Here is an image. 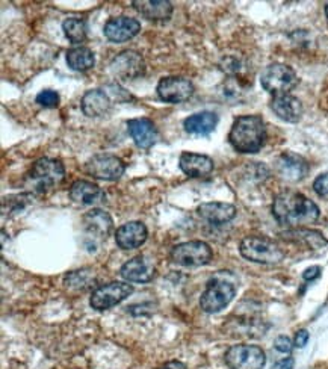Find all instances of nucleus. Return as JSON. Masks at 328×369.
<instances>
[{
  "mask_svg": "<svg viewBox=\"0 0 328 369\" xmlns=\"http://www.w3.org/2000/svg\"><path fill=\"white\" fill-rule=\"evenodd\" d=\"M214 252L203 241H189L179 244L171 250V259L180 266H203L212 261Z\"/></svg>",
  "mask_w": 328,
  "mask_h": 369,
  "instance_id": "obj_8",
  "label": "nucleus"
},
{
  "mask_svg": "<svg viewBox=\"0 0 328 369\" xmlns=\"http://www.w3.org/2000/svg\"><path fill=\"white\" fill-rule=\"evenodd\" d=\"M133 6L150 22H167L174 11L172 3L168 0H135Z\"/></svg>",
  "mask_w": 328,
  "mask_h": 369,
  "instance_id": "obj_21",
  "label": "nucleus"
},
{
  "mask_svg": "<svg viewBox=\"0 0 328 369\" xmlns=\"http://www.w3.org/2000/svg\"><path fill=\"white\" fill-rule=\"evenodd\" d=\"M267 126L260 115H241L233 122L229 143L239 153H258L265 145Z\"/></svg>",
  "mask_w": 328,
  "mask_h": 369,
  "instance_id": "obj_2",
  "label": "nucleus"
},
{
  "mask_svg": "<svg viewBox=\"0 0 328 369\" xmlns=\"http://www.w3.org/2000/svg\"><path fill=\"white\" fill-rule=\"evenodd\" d=\"M239 253L244 259L263 265H274L285 259V252L267 236L244 238L239 245Z\"/></svg>",
  "mask_w": 328,
  "mask_h": 369,
  "instance_id": "obj_3",
  "label": "nucleus"
},
{
  "mask_svg": "<svg viewBox=\"0 0 328 369\" xmlns=\"http://www.w3.org/2000/svg\"><path fill=\"white\" fill-rule=\"evenodd\" d=\"M272 215L277 223L292 229H304L320 218L321 212L311 198L297 191H283L276 196L272 203Z\"/></svg>",
  "mask_w": 328,
  "mask_h": 369,
  "instance_id": "obj_1",
  "label": "nucleus"
},
{
  "mask_svg": "<svg viewBox=\"0 0 328 369\" xmlns=\"http://www.w3.org/2000/svg\"><path fill=\"white\" fill-rule=\"evenodd\" d=\"M274 348L277 349V352L283 353V354H289L290 352H292V340H290L288 336H278L276 340H274Z\"/></svg>",
  "mask_w": 328,
  "mask_h": 369,
  "instance_id": "obj_32",
  "label": "nucleus"
},
{
  "mask_svg": "<svg viewBox=\"0 0 328 369\" xmlns=\"http://www.w3.org/2000/svg\"><path fill=\"white\" fill-rule=\"evenodd\" d=\"M325 15H327V18H328V2L325 3Z\"/></svg>",
  "mask_w": 328,
  "mask_h": 369,
  "instance_id": "obj_37",
  "label": "nucleus"
},
{
  "mask_svg": "<svg viewBox=\"0 0 328 369\" xmlns=\"http://www.w3.org/2000/svg\"><path fill=\"white\" fill-rule=\"evenodd\" d=\"M313 189L320 197H328V173H322L315 179Z\"/></svg>",
  "mask_w": 328,
  "mask_h": 369,
  "instance_id": "obj_31",
  "label": "nucleus"
},
{
  "mask_svg": "<svg viewBox=\"0 0 328 369\" xmlns=\"http://www.w3.org/2000/svg\"><path fill=\"white\" fill-rule=\"evenodd\" d=\"M133 294V286L124 282H112L100 286L91 294L89 304L96 310H107L124 301Z\"/></svg>",
  "mask_w": 328,
  "mask_h": 369,
  "instance_id": "obj_9",
  "label": "nucleus"
},
{
  "mask_svg": "<svg viewBox=\"0 0 328 369\" xmlns=\"http://www.w3.org/2000/svg\"><path fill=\"white\" fill-rule=\"evenodd\" d=\"M85 171L94 179L114 182L123 176L126 165L114 154H96L85 164Z\"/></svg>",
  "mask_w": 328,
  "mask_h": 369,
  "instance_id": "obj_10",
  "label": "nucleus"
},
{
  "mask_svg": "<svg viewBox=\"0 0 328 369\" xmlns=\"http://www.w3.org/2000/svg\"><path fill=\"white\" fill-rule=\"evenodd\" d=\"M111 70L115 76L123 79H136L144 75L145 62L141 53L135 50H124L112 59Z\"/></svg>",
  "mask_w": 328,
  "mask_h": 369,
  "instance_id": "obj_14",
  "label": "nucleus"
},
{
  "mask_svg": "<svg viewBox=\"0 0 328 369\" xmlns=\"http://www.w3.org/2000/svg\"><path fill=\"white\" fill-rule=\"evenodd\" d=\"M120 274L126 282L149 283L154 277V265L145 256H136L121 266Z\"/></svg>",
  "mask_w": 328,
  "mask_h": 369,
  "instance_id": "obj_18",
  "label": "nucleus"
},
{
  "mask_svg": "<svg viewBox=\"0 0 328 369\" xmlns=\"http://www.w3.org/2000/svg\"><path fill=\"white\" fill-rule=\"evenodd\" d=\"M158 96L167 103H184L194 96V84L186 78L168 76L162 78L158 84Z\"/></svg>",
  "mask_w": 328,
  "mask_h": 369,
  "instance_id": "obj_11",
  "label": "nucleus"
},
{
  "mask_svg": "<svg viewBox=\"0 0 328 369\" xmlns=\"http://www.w3.org/2000/svg\"><path fill=\"white\" fill-rule=\"evenodd\" d=\"M27 179L38 192H45L57 188L66 179V168L58 159L41 158L36 161L27 174Z\"/></svg>",
  "mask_w": 328,
  "mask_h": 369,
  "instance_id": "obj_4",
  "label": "nucleus"
},
{
  "mask_svg": "<svg viewBox=\"0 0 328 369\" xmlns=\"http://www.w3.org/2000/svg\"><path fill=\"white\" fill-rule=\"evenodd\" d=\"M70 198L80 205H96L105 198V192L102 188L97 187L96 183L88 180H77L71 184L70 188Z\"/></svg>",
  "mask_w": 328,
  "mask_h": 369,
  "instance_id": "obj_25",
  "label": "nucleus"
},
{
  "mask_svg": "<svg viewBox=\"0 0 328 369\" xmlns=\"http://www.w3.org/2000/svg\"><path fill=\"white\" fill-rule=\"evenodd\" d=\"M308 339H311V335H308V331L306 328H301L297 331L295 339H294V345L297 348H304L308 342Z\"/></svg>",
  "mask_w": 328,
  "mask_h": 369,
  "instance_id": "obj_33",
  "label": "nucleus"
},
{
  "mask_svg": "<svg viewBox=\"0 0 328 369\" xmlns=\"http://www.w3.org/2000/svg\"><path fill=\"white\" fill-rule=\"evenodd\" d=\"M271 109L286 123H298L303 117V103L295 96L283 94L271 100Z\"/></svg>",
  "mask_w": 328,
  "mask_h": 369,
  "instance_id": "obj_20",
  "label": "nucleus"
},
{
  "mask_svg": "<svg viewBox=\"0 0 328 369\" xmlns=\"http://www.w3.org/2000/svg\"><path fill=\"white\" fill-rule=\"evenodd\" d=\"M321 266H318V265H315V266H311V268H307L304 273H303V279L306 280V282H312V280H315V279H318V277H320L321 275Z\"/></svg>",
  "mask_w": 328,
  "mask_h": 369,
  "instance_id": "obj_34",
  "label": "nucleus"
},
{
  "mask_svg": "<svg viewBox=\"0 0 328 369\" xmlns=\"http://www.w3.org/2000/svg\"><path fill=\"white\" fill-rule=\"evenodd\" d=\"M224 361L230 369H263L267 354L259 345L239 344L227 349Z\"/></svg>",
  "mask_w": 328,
  "mask_h": 369,
  "instance_id": "obj_7",
  "label": "nucleus"
},
{
  "mask_svg": "<svg viewBox=\"0 0 328 369\" xmlns=\"http://www.w3.org/2000/svg\"><path fill=\"white\" fill-rule=\"evenodd\" d=\"M67 64L71 70L84 73L94 67L96 57L89 48L80 45V48L71 49L67 52Z\"/></svg>",
  "mask_w": 328,
  "mask_h": 369,
  "instance_id": "obj_27",
  "label": "nucleus"
},
{
  "mask_svg": "<svg viewBox=\"0 0 328 369\" xmlns=\"http://www.w3.org/2000/svg\"><path fill=\"white\" fill-rule=\"evenodd\" d=\"M89 280L91 275L87 271H73L66 275V284L70 286V288H76V289L88 288Z\"/></svg>",
  "mask_w": 328,
  "mask_h": 369,
  "instance_id": "obj_29",
  "label": "nucleus"
},
{
  "mask_svg": "<svg viewBox=\"0 0 328 369\" xmlns=\"http://www.w3.org/2000/svg\"><path fill=\"white\" fill-rule=\"evenodd\" d=\"M147 227L141 221H131L117 229L115 243L121 250H135L147 241Z\"/></svg>",
  "mask_w": 328,
  "mask_h": 369,
  "instance_id": "obj_15",
  "label": "nucleus"
},
{
  "mask_svg": "<svg viewBox=\"0 0 328 369\" xmlns=\"http://www.w3.org/2000/svg\"><path fill=\"white\" fill-rule=\"evenodd\" d=\"M180 170L189 178H204L209 176L215 168L214 159L206 154L184 152L179 159Z\"/></svg>",
  "mask_w": 328,
  "mask_h": 369,
  "instance_id": "obj_17",
  "label": "nucleus"
},
{
  "mask_svg": "<svg viewBox=\"0 0 328 369\" xmlns=\"http://www.w3.org/2000/svg\"><path fill=\"white\" fill-rule=\"evenodd\" d=\"M127 131H129L135 144L144 150H147L156 144L159 138L156 126L149 118L129 120L127 122Z\"/></svg>",
  "mask_w": 328,
  "mask_h": 369,
  "instance_id": "obj_16",
  "label": "nucleus"
},
{
  "mask_svg": "<svg viewBox=\"0 0 328 369\" xmlns=\"http://www.w3.org/2000/svg\"><path fill=\"white\" fill-rule=\"evenodd\" d=\"M276 171L288 182H299L307 176L308 162L294 152H285L276 159Z\"/></svg>",
  "mask_w": 328,
  "mask_h": 369,
  "instance_id": "obj_12",
  "label": "nucleus"
},
{
  "mask_svg": "<svg viewBox=\"0 0 328 369\" xmlns=\"http://www.w3.org/2000/svg\"><path fill=\"white\" fill-rule=\"evenodd\" d=\"M197 214L206 219L207 223L214 226H221L230 221L236 217V208L230 203H223V201H209L202 203L198 206Z\"/></svg>",
  "mask_w": 328,
  "mask_h": 369,
  "instance_id": "obj_19",
  "label": "nucleus"
},
{
  "mask_svg": "<svg viewBox=\"0 0 328 369\" xmlns=\"http://www.w3.org/2000/svg\"><path fill=\"white\" fill-rule=\"evenodd\" d=\"M292 366H294V359L288 357L283 359V361L277 362L274 366H272V369H292Z\"/></svg>",
  "mask_w": 328,
  "mask_h": 369,
  "instance_id": "obj_35",
  "label": "nucleus"
},
{
  "mask_svg": "<svg viewBox=\"0 0 328 369\" xmlns=\"http://www.w3.org/2000/svg\"><path fill=\"white\" fill-rule=\"evenodd\" d=\"M218 122H220V118H218L215 113H211V110H203V113L189 115L184 122V127L189 135L206 136V135H211L215 131Z\"/></svg>",
  "mask_w": 328,
  "mask_h": 369,
  "instance_id": "obj_24",
  "label": "nucleus"
},
{
  "mask_svg": "<svg viewBox=\"0 0 328 369\" xmlns=\"http://www.w3.org/2000/svg\"><path fill=\"white\" fill-rule=\"evenodd\" d=\"M141 32V23L132 17L109 18L103 27V34L109 41L126 43Z\"/></svg>",
  "mask_w": 328,
  "mask_h": 369,
  "instance_id": "obj_13",
  "label": "nucleus"
},
{
  "mask_svg": "<svg viewBox=\"0 0 328 369\" xmlns=\"http://www.w3.org/2000/svg\"><path fill=\"white\" fill-rule=\"evenodd\" d=\"M82 223L88 233L98 236V238H106L114 229V221L107 212L102 209H91L82 218Z\"/></svg>",
  "mask_w": 328,
  "mask_h": 369,
  "instance_id": "obj_23",
  "label": "nucleus"
},
{
  "mask_svg": "<svg viewBox=\"0 0 328 369\" xmlns=\"http://www.w3.org/2000/svg\"><path fill=\"white\" fill-rule=\"evenodd\" d=\"M236 295L234 284L223 280V279H212L207 283L206 291L202 294L200 298V308L206 313H218L225 309Z\"/></svg>",
  "mask_w": 328,
  "mask_h": 369,
  "instance_id": "obj_6",
  "label": "nucleus"
},
{
  "mask_svg": "<svg viewBox=\"0 0 328 369\" xmlns=\"http://www.w3.org/2000/svg\"><path fill=\"white\" fill-rule=\"evenodd\" d=\"M281 236L288 239V241L304 243L311 248H313V250H318V248H322L324 245L328 244V241L321 232H316V230H311V229H292L288 230L285 233H281Z\"/></svg>",
  "mask_w": 328,
  "mask_h": 369,
  "instance_id": "obj_26",
  "label": "nucleus"
},
{
  "mask_svg": "<svg viewBox=\"0 0 328 369\" xmlns=\"http://www.w3.org/2000/svg\"><path fill=\"white\" fill-rule=\"evenodd\" d=\"M260 84L265 91H268L269 94H274L276 97L289 94V91L298 85V78L292 67L286 66V64L274 62L263 70Z\"/></svg>",
  "mask_w": 328,
  "mask_h": 369,
  "instance_id": "obj_5",
  "label": "nucleus"
},
{
  "mask_svg": "<svg viewBox=\"0 0 328 369\" xmlns=\"http://www.w3.org/2000/svg\"><path fill=\"white\" fill-rule=\"evenodd\" d=\"M36 103L44 108H54L59 103V94L53 89H44L36 96Z\"/></svg>",
  "mask_w": 328,
  "mask_h": 369,
  "instance_id": "obj_30",
  "label": "nucleus"
},
{
  "mask_svg": "<svg viewBox=\"0 0 328 369\" xmlns=\"http://www.w3.org/2000/svg\"><path fill=\"white\" fill-rule=\"evenodd\" d=\"M161 369H188L185 363H181L179 361H171L163 365Z\"/></svg>",
  "mask_w": 328,
  "mask_h": 369,
  "instance_id": "obj_36",
  "label": "nucleus"
},
{
  "mask_svg": "<svg viewBox=\"0 0 328 369\" xmlns=\"http://www.w3.org/2000/svg\"><path fill=\"white\" fill-rule=\"evenodd\" d=\"M82 110L87 117L96 118L106 115L112 108V101L105 91L102 89H89L87 91L80 101Z\"/></svg>",
  "mask_w": 328,
  "mask_h": 369,
  "instance_id": "obj_22",
  "label": "nucleus"
},
{
  "mask_svg": "<svg viewBox=\"0 0 328 369\" xmlns=\"http://www.w3.org/2000/svg\"><path fill=\"white\" fill-rule=\"evenodd\" d=\"M62 31L71 44H80L87 40V22L79 17H70L62 23Z\"/></svg>",
  "mask_w": 328,
  "mask_h": 369,
  "instance_id": "obj_28",
  "label": "nucleus"
}]
</instances>
